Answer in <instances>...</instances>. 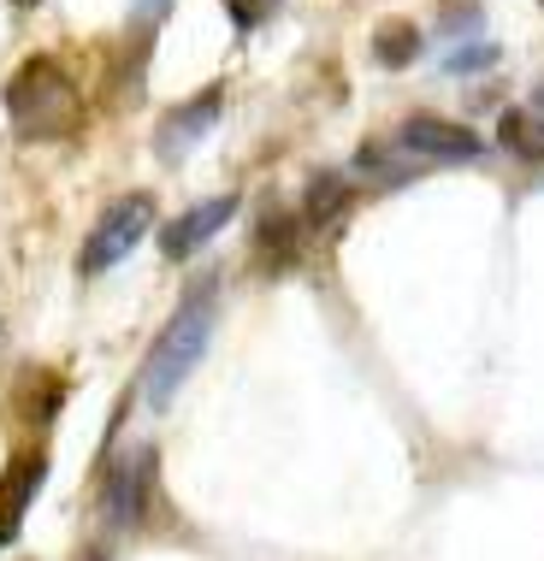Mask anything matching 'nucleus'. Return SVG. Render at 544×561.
Returning <instances> with one entry per match:
<instances>
[{
  "label": "nucleus",
  "mask_w": 544,
  "mask_h": 561,
  "mask_svg": "<svg viewBox=\"0 0 544 561\" xmlns=\"http://www.w3.org/2000/svg\"><path fill=\"white\" fill-rule=\"evenodd\" d=\"M148 231H155V195H143V190L118 195V202L107 207V214L95 219V231H89L78 272H83V278H101V272L125 261V254H131V249H136V242H143Z\"/></svg>",
  "instance_id": "nucleus-3"
},
{
  "label": "nucleus",
  "mask_w": 544,
  "mask_h": 561,
  "mask_svg": "<svg viewBox=\"0 0 544 561\" xmlns=\"http://www.w3.org/2000/svg\"><path fill=\"white\" fill-rule=\"evenodd\" d=\"M155 484H160L155 444H136V449L118 455L113 473H107V491H101V514H107V526H118V533L143 526L148 508H155Z\"/></svg>",
  "instance_id": "nucleus-4"
},
{
  "label": "nucleus",
  "mask_w": 544,
  "mask_h": 561,
  "mask_svg": "<svg viewBox=\"0 0 544 561\" xmlns=\"http://www.w3.org/2000/svg\"><path fill=\"white\" fill-rule=\"evenodd\" d=\"M83 561H107V556H101V550H89V556H83Z\"/></svg>",
  "instance_id": "nucleus-19"
},
{
  "label": "nucleus",
  "mask_w": 544,
  "mask_h": 561,
  "mask_svg": "<svg viewBox=\"0 0 544 561\" xmlns=\"http://www.w3.org/2000/svg\"><path fill=\"white\" fill-rule=\"evenodd\" d=\"M497 148H509L515 160L539 165L544 160V113L539 107H509L497 118Z\"/></svg>",
  "instance_id": "nucleus-12"
},
{
  "label": "nucleus",
  "mask_w": 544,
  "mask_h": 561,
  "mask_svg": "<svg viewBox=\"0 0 544 561\" xmlns=\"http://www.w3.org/2000/svg\"><path fill=\"white\" fill-rule=\"evenodd\" d=\"M42 479H48V455H42V449L12 455V461H7V473H0V543H12V538H19L24 508L36 503Z\"/></svg>",
  "instance_id": "nucleus-8"
},
{
  "label": "nucleus",
  "mask_w": 544,
  "mask_h": 561,
  "mask_svg": "<svg viewBox=\"0 0 544 561\" xmlns=\"http://www.w3.org/2000/svg\"><path fill=\"white\" fill-rule=\"evenodd\" d=\"M420 48H427V42H420V24H408V19H385L379 30H373V59L390 66V71L415 66Z\"/></svg>",
  "instance_id": "nucleus-13"
},
{
  "label": "nucleus",
  "mask_w": 544,
  "mask_h": 561,
  "mask_svg": "<svg viewBox=\"0 0 544 561\" xmlns=\"http://www.w3.org/2000/svg\"><path fill=\"white\" fill-rule=\"evenodd\" d=\"M302 214H284L279 202H267L261 225H254V261H261L267 272H291L296 254H302Z\"/></svg>",
  "instance_id": "nucleus-9"
},
{
  "label": "nucleus",
  "mask_w": 544,
  "mask_h": 561,
  "mask_svg": "<svg viewBox=\"0 0 544 561\" xmlns=\"http://www.w3.org/2000/svg\"><path fill=\"white\" fill-rule=\"evenodd\" d=\"M237 214V195H214V202H195L190 214H178L172 225L160 231V254L166 261H190V254H202L207 242H214L225 225Z\"/></svg>",
  "instance_id": "nucleus-7"
},
{
  "label": "nucleus",
  "mask_w": 544,
  "mask_h": 561,
  "mask_svg": "<svg viewBox=\"0 0 544 561\" xmlns=\"http://www.w3.org/2000/svg\"><path fill=\"white\" fill-rule=\"evenodd\" d=\"M214 308H219V278H214V272H202V278L178 296L172 320H166V331L155 337V348H148V360H143V397H148V408H166L178 390H184V378L195 373L207 337H214Z\"/></svg>",
  "instance_id": "nucleus-1"
},
{
  "label": "nucleus",
  "mask_w": 544,
  "mask_h": 561,
  "mask_svg": "<svg viewBox=\"0 0 544 561\" xmlns=\"http://www.w3.org/2000/svg\"><path fill=\"white\" fill-rule=\"evenodd\" d=\"M350 172L355 178H373V184H415V178L427 172V160H415L397 136H373V142L355 148Z\"/></svg>",
  "instance_id": "nucleus-11"
},
{
  "label": "nucleus",
  "mask_w": 544,
  "mask_h": 561,
  "mask_svg": "<svg viewBox=\"0 0 544 561\" xmlns=\"http://www.w3.org/2000/svg\"><path fill=\"white\" fill-rule=\"evenodd\" d=\"M219 113H225V83H207L195 101H178V107H166L160 136H155V154H160L166 165H178L207 130H214Z\"/></svg>",
  "instance_id": "nucleus-6"
},
{
  "label": "nucleus",
  "mask_w": 544,
  "mask_h": 561,
  "mask_svg": "<svg viewBox=\"0 0 544 561\" xmlns=\"http://www.w3.org/2000/svg\"><path fill=\"white\" fill-rule=\"evenodd\" d=\"M12 7H36V0H12Z\"/></svg>",
  "instance_id": "nucleus-20"
},
{
  "label": "nucleus",
  "mask_w": 544,
  "mask_h": 561,
  "mask_svg": "<svg viewBox=\"0 0 544 561\" xmlns=\"http://www.w3.org/2000/svg\"><path fill=\"white\" fill-rule=\"evenodd\" d=\"M533 107L544 113V71H539V83H533Z\"/></svg>",
  "instance_id": "nucleus-18"
},
{
  "label": "nucleus",
  "mask_w": 544,
  "mask_h": 561,
  "mask_svg": "<svg viewBox=\"0 0 544 561\" xmlns=\"http://www.w3.org/2000/svg\"><path fill=\"white\" fill-rule=\"evenodd\" d=\"M160 7H172V0H143V19H155Z\"/></svg>",
  "instance_id": "nucleus-17"
},
{
  "label": "nucleus",
  "mask_w": 544,
  "mask_h": 561,
  "mask_svg": "<svg viewBox=\"0 0 544 561\" xmlns=\"http://www.w3.org/2000/svg\"><path fill=\"white\" fill-rule=\"evenodd\" d=\"M479 66H497V42H474V48H456L444 59V71H456V78L462 71H479Z\"/></svg>",
  "instance_id": "nucleus-15"
},
{
  "label": "nucleus",
  "mask_w": 544,
  "mask_h": 561,
  "mask_svg": "<svg viewBox=\"0 0 544 561\" xmlns=\"http://www.w3.org/2000/svg\"><path fill=\"white\" fill-rule=\"evenodd\" d=\"M225 7H231L237 30H254V24H261V12H267V0H225Z\"/></svg>",
  "instance_id": "nucleus-16"
},
{
  "label": "nucleus",
  "mask_w": 544,
  "mask_h": 561,
  "mask_svg": "<svg viewBox=\"0 0 544 561\" xmlns=\"http://www.w3.org/2000/svg\"><path fill=\"white\" fill-rule=\"evenodd\" d=\"M7 118L24 142H66L83 118L78 83L54 54H30L19 71L7 78Z\"/></svg>",
  "instance_id": "nucleus-2"
},
{
  "label": "nucleus",
  "mask_w": 544,
  "mask_h": 561,
  "mask_svg": "<svg viewBox=\"0 0 544 561\" xmlns=\"http://www.w3.org/2000/svg\"><path fill=\"white\" fill-rule=\"evenodd\" d=\"M539 7H544V0H539Z\"/></svg>",
  "instance_id": "nucleus-21"
},
{
  "label": "nucleus",
  "mask_w": 544,
  "mask_h": 561,
  "mask_svg": "<svg viewBox=\"0 0 544 561\" xmlns=\"http://www.w3.org/2000/svg\"><path fill=\"white\" fill-rule=\"evenodd\" d=\"M397 142H403L415 160H427V165H444V160H479V154H486V136H474L467 125H450V118H438V113L403 118Z\"/></svg>",
  "instance_id": "nucleus-5"
},
{
  "label": "nucleus",
  "mask_w": 544,
  "mask_h": 561,
  "mask_svg": "<svg viewBox=\"0 0 544 561\" xmlns=\"http://www.w3.org/2000/svg\"><path fill=\"white\" fill-rule=\"evenodd\" d=\"M350 202H355V184H343L338 172H314L308 190H302V231L331 237L343 219H350Z\"/></svg>",
  "instance_id": "nucleus-10"
},
{
  "label": "nucleus",
  "mask_w": 544,
  "mask_h": 561,
  "mask_svg": "<svg viewBox=\"0 0 544 561\" xmlns=\"http://www.w3.org/2000/svg\"><path fill=\"white\" fill-rule=\"evenodd\" d=\"M438 24H444L450 42L456 36L479 42V0H444V7H438Z\"/></svg>",
  "instance_id": "nucleus-14"
}]
</instances>
